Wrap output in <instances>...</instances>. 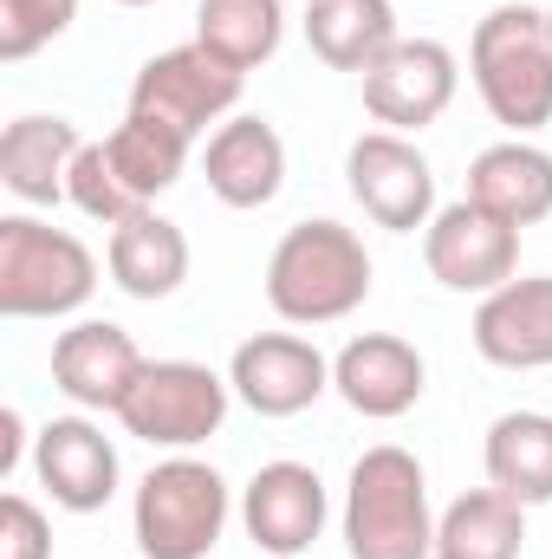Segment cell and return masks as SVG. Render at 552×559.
I'll return each mask as SVG.
<instances>
[{"mask_svg": "<svg viewBox=\"0 0 552 559\" xmlns=\"http://www.w3.org/2000/svg\"><path fill=\"white\" fill-rule=\"evenodd\" d=\"M228 384L254 417H299L332 391V358L299 332H261V338L235 345Z\"/></svg>", "mask_w": 552, "mask_h": 559, "instance_id": "12", "label": "cell"}, {"mask_svg": "<svg viewBox=\"0 0 552 559\" xmlns=\"http://www.w3.org/2000/svg\"><path fill=\"white\" fill-rule=\"evenodd\" d=\"M241 85H248L241 66H228L202 39H189V46H169V52L143 59V72L131 79V111L156 118V124H169V131H182L195 143L215 118H228L241 105Z\"/></svg>", "mask_w": 552, "mask_h": 559, "instance_id": "8", "label": "cell"}, {"mask_svg": "<svg viewBox=\"0 0 552 559\" xmlns=\"http://www.w3.org/2000/svg\"><path fill=\"white\" fill-rule=\"evenodd\" d=\"M345 182H351V202L391 235H416V228L435 222V169L397 131H364L351 143L345 150Z\"/></svg>", "mask_w": 552, "mask_h": 559, "instance_id": "9", "label": "cell"}, {"mask_svg": "<svg viewBox=\"0 0 552 559\" xmlns=\"http://www.w3.org/2000/svg\"><path fill=\"white\" fill-rule=\"evenodd\" d=\"M98 293V261L79 235L7 215L0 222V312L7 319H65Z\"/></svg>", "mask_w": 552, "mask_h": 559, "instance_id": "5", "label": "cell"}, {"mask_svg": "<svg viewBox=\"0 0 552 559\" xmlns=\"http://www.w3.org/2000/svg\"><path fill=\"white\" fill-rule=\"evenodd\" d=\"M475 352L501 371H547L552 365V274L507 280L475 312Z\"/></svg>", "mask_w": 552, "mask_h": 559, "instance_id": "17", "label": "cell"}, {"mask_svg": "<svg viewBox=\"0 0 552 559\" xmlns=\"http://www.w3.org/2000/svg\"><path fill=\"white\" fill-rule=\"evenodd\" d=\"M20 442H26L20 411H0V475H13V468H20Z\"/></svg>", "mask_w": 552, "mask_h": 559, "instance_id": "28", "label": "cell"}, {"mask_svg": "<svg viewBox=\"0 0 552 559\" xmlns=\"http://www.w3.org/2000/svg\"><path fill=\"white\" fill-rule=\"evenodd\" d=\"M195 39L215 59L254 72V66L274 59L279 39H286V7L279 0H202L195 7Z\"/></svg>", "mask_w": 552, "mask_h": 559, "instance_id": "25", "label": "cell"}, {"mask_svg": "<svg viewBox=\"0 0 552 559\" xmlns=\"http://www.w3.org/2000/svg\"><path fill=\"white\" fill-rule=\"evenodd\" d=\"M228 397H235V384L215 378L208 365L149 358L137 371V384L124 391V404H118V423L149 449H195L228 423Z\"/></svg>", "mask_w": 552, "mask_h": 559, "instance_id": "7", "label": "cell"}, {"mask_svg": "<svg viewBox=\"0 0 552 559\" xmlns=\"http://www.w3.org/2000/svg\"><path fill=\"white\" fill-rule=\"evenodd\" d=\"M118 7H156V0H118Z\"/></svg>", "mask_w": 552, "mask_h": 559, "instance_id": "29", "label": "cell"}, {"mask_svg": "<svg viewBox=\"0 0 552 559\" xmlns=\"http://www.w3.org/2000/svg\"><path fill=\"white\" fill-rule=\"evenodd\" d=\"M0 559H52V527L26 495H0Z\"/></svg>", "mask_w": 552, "mask_h": 559, "instance_id": "27", "label": "cell"}, {"mask_svg": "<svg viewBox=\"0 0 552 559\" xmlns=\"http://www.w3.org/2000/svg\"><path fill=\"white\" fill-rule=\"evenodd\" d=\"M468 72L488 118L507 124L514 138H533L540 124H552V26L540 7L520 0L494 7L468 39Z\"/></svg>", "mask_w": 552, "mask_h": 559, "instance_id": "3", "label": "cell"}, {"mask_svg": "<svg viewBox=\"0 0 552 559\" xmlns=\"http://www.w3.org/2000/svg\"><path fill=\"white\" fill-rule=\"evenodd\" d=\"M422 378H429L422 352L410 338H397V332H364V338H351L332 358V391L371 423L410 417L422 404Z\"/></svg>", "mask_w": 552, "mask_h": 559, "instance_id": "15", "label": "cell"}, {"mask_svg": "<svg viewBox=\"0 0 552 559\" xmlns=\"http://www.w3.org/2000/svg\"><path fill=\"white\" fill-rule=\"evenodd\" d=\"M422 261L448 293H501L520 267V228H507L501 215H488L481 202H448L435 209V222L422 228Z\"/></svg>", "mask_w": 552, "mask_h": 559, "instance_id": "10", "label": "cell"}, {"mask_svg": "<svg viewBox=\"0 0 552 559\" xmlns=\"http://www.w3.org/2000/svg\"><path fill=\"white\" fill-rule=\"evenodd\" d=\"M111 280L131 293V299H169L182 280H189V235L169 222V215H156V209H143L131 222H118L111 228Z\"/></svg>", "mask_w": 552, "mask_h": 559, "instance_id": "22", "label": "cell"}, {"mask_svg": "<svg viewBox=\"0 0 552 559\" xmlns=\"http://www.w3.org/2000/svg\"><path fill=\"white\" fill-rule=\"evenodd\" d=\"M79 20V0H0V59L20 66Z\"/></svg>", "mask_w": 552, "mask_h": 559, "instance_id": "26", "label": "cell"}, {"mask_svg": "<svg viewBox=\"0 0 552 559\" xmlns=\"http://www.w3.org/2000/svg\"><path fill=\"white\" fill-rule=\"evenodd\" d=\"M345 554L351 559H429L435 514L422 462L397 442H377L351 462L345 481Z\"/></svg>", "mask_w": 552, "mask_h": 559, "instance_id": "4", "label": "cell"}, {"mask_svg": "<svg viewBox=\"0 0 552 559\" xmlns=\"http://www.w3.org/2000/svg\"><path fill=\"white\" fill-rule=\"evenodd\" d=\"M79 150H85V138L72 118H39V111L13 118L0 138V182L33 209H59V202H72L65 182H72Z\"/></svg>", "mask_w": 552, "mask_h": 559, "instance_id": "19", "label": "cell"}, {"mask_svg": "<svg viewBox=\"0 0 552 559\" xmlns=\"http://www.w3.org/2000/svg\"><path fill=\"white\" fill-rule=\"evenodd\" d=\"M149 365L137 352V338L111 319H79L72 332L52 338V384L79 404V411H111L124 404V391L137 384V371Z\"/></svg>", "mask_w": 552, "mask_h": 559, "instance_id": "16", "label": "cell"}, {"mask_svg": "<svg viewBox=\"0 0 552 559\" xmlns=\"http://www.w3.org/2000/svg\"><path fill=\"white\" fill-rule=\"evenodd\" d=\"M182 163H189V138H182V131L124 111V124H118L111 138H98V143L79 150L65 195H72L79 215L118 228V222H131L143 209H156V195L182 182Z\"/></svg>", "mask_w": 552, "mask_h": 559, "instance_id": "1", "label": "cell"}, {"mask_svg": "<svg viewBox=\"0 0 552 559\" xmlns=\"http://www.w3.org/2000/svg\"><path fill=\"white\" fill-rule=\"evenodd\" d=\"M261 559H267V554H261Z\"/></svg>", "mask_w": 552, "mask_h": 559, "instance_id": "31", "label": "cell"}, {"mask_svg": "<svg viewBox=\"0 0 552 559\" xmlns=\"http://www.w3.org/2000/svg\"><path fill=\"white\" fill-rule=\"evenodd\" d=\"M325 481L305 462H267L254 468V481L241 488V521L248 540L267 559H299L319 534H325Z\"/></svg>", "mask_w": 552, "mask_h": 559, "instance_id": "14", "label": "cell"}, {"mask_svg": "<svg viewBox=\"0 0 552 559\" xmlns=\"http://www.w3.org/2000/svg\"><path fill=\"white\" fill-rule=\"evenodd\" d=\"M131 527L143 559H208L228 527V481L195 455H169L137 481Z\"/></svg>", "mask_w": 552, "mask_h": 559, "instance_id": "6", "label": "cell"}, {"mask_svg": "<svg viewBox=\"0 0 552 559\" xmlns=\"http://www.w3.org/2000/svg\"><path fill=\"white\" fill-rule=\"evenodd\" d=\"M202 176H208L215 202H228V209H267L286 189V143H279V131L267 118H235V124H221L208 138Z\"/></svg>", "mask_w": 552, "mask_h": 559, "instance_id": "18", "label": "cell"}, {"mask_svg": "<svg viewBox=\"0 0 552 559\" xmlns=\"http://www.w3.org/2000/svg\"><path fill=\"white\" fill-rule=\"evenodd\" d=\"M547 26H552V7H547Z\"/></svg>", "mask_w": 552, "mask_h": 559, "instance_id": "30", "label": "cell"}, {"mask_svg": "<svg viewBox=\"0 0 552 559\" xmlns=\"http://www.w3.org/2000/svg\"><path fill=\"white\" fill-rule=\"evenodd\" d=\"M468 202H481L507 228L547 222L552 215V150H540V143H527V138L488 143L468 163Z\"/></svg>", "mask_w": 552, "mask_h": 559, "instance_id": "20", "label": "cell"}, {"mask_svg": "<svg viewBox=\"0 0 552 559\" xmlns=\"http://www.w3.org/2000/svg\"><path fill=\"white\" fill-rule=\"evenodd\" d=\"M33 475L65 514H98L118 495V442L92 417H52L33 436Z\"/></svg>", "mask_w": 552, "mask_h": 559, "instance_id": "13", "label": "cell"}, {"mask_svg": "<svg viewBox=\"0 0 552 559\" xmlns=\"http://www.w3.org/2000/svg\"><path fill=\"white\" fill-rule=\"evenodd\" d=\"M488 488L514 495L520 508H547L552 501V417L547 411H507L488 429Z\"/></svg>", "mask_w": 552, "mask_h": 559, "instance_id": "24", "label": "cell"}, {"mask_svg": "<svg viewBox=\"0 0 552 559\" xmlns=\"http://www.w3.org/2000/svg\"><path fill=\"white\" fill-rule=\"evenodd\" d=\"M397 7L391 0H305V46L332 72H371L397 46Z\"/></svg>", "mask_w": 552, "mask_h": 559, "instance_id": "21", "label": "cell"}, {"mask_svg": "<svg viewBox=\"0 0 552 559\" xmlns=\"http://www.w3.org/2000/svg\"><path fill=\"white\" fill-rule=\"evenodd\" d=\"M527 508L501 488H468L435 521V559H520Z\"/></svg>", "mask_w": 552, "mask_h": 559, "instance_id": "23", "label": "cell"}, {"mask_svg": "<svg viewBox=\"0 0 552 559\" xmlns=\"http://www.w3.org/2000/svg\"><path fill=\"white\" fill-rule=\"evenodd\" d=\"M455 52L442 39H397L371 72H364V111L397 131V138H416L429 131L448 105H455Z\"/></svg>", "mask_w": 552, "mask_h": 559, "instance_id": "11", "label": "cell"}, {"mask_svg": "<svg viewBox=\"0 0 552 559\" xmlns=\"http://www.w3.org/2000/svg\"><path fill=\"white\" fill-rule=\"evenodd\" d=\"M371 299V254L345 222H292L267 261V306L286 325H338Z\"/></svg>", "mask_w": 552, "mask_h": 559, "instance_id": "2", "label": "cell"}]
</instances>
